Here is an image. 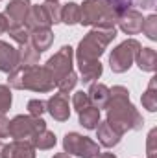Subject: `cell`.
Instances as JSON below:
<instances>
[{"label":"cell","mask_w":157,"mask_h":158,"mask_svg":"<svg viewBox=\"0 0 157 158\" xmlns=\"http://www.w3.org/2000/svg\"><path fill=\"white\" fill-rule=\"evenodd\" d=\"M117 37L115 26L111 28H96L87 33V37L78 46V64L83 83H92L102 76V64L98 57L104 53L105 46Z\"/></svg>","instance_id":"1"},{"label":"cell","mask_w":157,"mask_h":158,"mask_svg":"<svg viewBox=\"0 0 157 158\" xmlns=\"http://www.w3.org/2000/svg\"><path fill=\"white\" fill-rule=\"evenodd\" d=\"M109 96V109H107V123L117 131L118 134H124L131 129H141L142 118L137 112V109L129 103V92L124 86H113Z\"/></svg>","instance_id":"2"},{"label":"cell","mask_w":157,"mask_h":158,"mask_svg":"<svg viewBox=\"0 0 157 158\" xmlns=\"http://www.w3.org/2000/svg\"><path fill=\"white\" fill-rule=\"evenodd\" d=\"M9 85L19 90H35V92H50L56 86V81L52 77L50 70L46 66H17L11 76Z\"/></svg>","instance_id":"3"},{"label":"cell","mask_w":157,"mask_h":158,"mask_svg":"<svg viewBox=\"0 0 157 158\" xmlns=\"http://www.w3.org/2000/svg\"><path fill=\"white\" fill-rule=\"evenodd\" d=\"M122 9L113 0H85L79 7V24L111 28L118 20Z\"/></svg>","instance_id":"4"},{"label":"cell","mask_w":157,"mask_h":158,"mask_svg":"<svg viewBox=\"0 0 157 158\" xmlns=\"http://www.w3.org/2000/svg\"><path fill=\"white\" fill-rule=\"evenodd\" d=\"M139 50H141V44L135 39H128V40H124L122 44H118L117 48L111 52V57H109L111 70H113L115 74L126 72V70L131 66V63L135 61Z\"/></svg>","instance_id":"5"},{"label":"cell","mask_w":157,"mask_h":158,"mask_svg":"<svg viewBox=\"0 0 157 158\" xmlns=\"http://www.w3.org/2000/svg\"><path fill=\"white\" fill-rule=\"evenodd\" d=\"M63 147L69 155H76L79 158H96L100 155L98 143L78 132H69L63 140Z\"/></svg>","instance_id":"6"},{"label":"cell","mask_w":157,"mask_h":158,"mask_svg":"<svg viewBox=\"0 0 157 158\" xmlns=\"http://www.w3.org/2000/svg\"><path fill=\"white\" fill-rule=\"evenodd\" d=\"M43 129H46V123L34 116H17L9 121V136L13 140H32Z\"/></svg>","instance_id":"7"},{"label":"cell","mask_w":157,"mask_h":158,"mask_svg":"<svg viewBox=\"0 0 157 158\" xmlns=\"http://www.w3.org/2000/svg\"><path fill=\"white\" fill-rule=\"evenodd\" d=\"M46 68L50 70V74H52L56 83L59 79H63L65 76H69L72 72V48L70 46H63L54 57L48 59Z\"/></svg>","instance_id":"8"},{"label":"cell","mask_w":157,"mask_h":158,"mask_svg":"<svg viewBox=\"0 0 157 158\" xmlns=\"http://www.w3.org/2000/svg\"><path fill=\"white\" fill-rule=\"evenodd\" d=\"M30 7H32L30 0H11L6 7V19L9 22V28L11 26H22Z\"/></svg>","instance_id":"9"},{"label":"cell","mask_w":157,"mask_h":158,"mask_svg":"<svg viewBox=\"0 0 157 158\" xmlns=\"http://www.w3.org/2000/svg\"><path fill=\"white\" fill-rule=\"evenodd\" d=\"M142 15L139 13V11H135V9H126V11H122L120 13V17H118V24H120V30L124 31V33H128V35H135V33H139L141 30H142Z\"/></svg>","instance_id":"10"},{"label":"cell","mask_w":157,"mask_h":158,"mask_svg":"<svg viewBox=\"0 0 157 158\" xmlns=\"http://www.w3.org/2000/svg\"><path fill=\"white\" fill-rule=\"evenodd\" d=\"M46 110L52 114V118L57 119V121H67L70 116V109H69V99H67V94L59 92V94H54L48 103H46Z\"/></svg>","instance_id":"11"},{"label":"cell","mask_w":157,"mask_h":158,"mask_svg":"<svg viewBox=\"0 0 157 158\" xmlns=\"http://www.w3.org/2000/svg\"><path fill=\"white\" fill-rule=\"evenodd\" d=\"M19 64H20L19 50L13 48L9 42L0 40V70L2 72H13Z\"/></svg>","instance_id":"12"},{"label":"cell","mask_w":157,"mask_h":158,"mask_svg":"<svg viewBox=\"0 0 157 158\" xmlns=\"http://www.w3.org/2000/svg\"><path fill=\"white\" fill-rule=\"evenodd\" d=\"M50 24L52 22H50V19H48V15H46L43 6H32L30 7V11L26 15V20H24V26L30 31L39 30V28H48Z\"/></svg>","instance_id":"13"},{"label":"cell","mask_w":157,"mask_h":158,"mask_svg":"<svg viewBox=\"0 0 157 158\" xmlns=\"http://www.w3.org/2000/svg\"><path fill=\"white\" fill-rule=\"evenodd\" d=\"M4 158H35L34 145L24 142V140H15L13 143L6 145Z\"/></svg>","instance_id":"14"},{"label":"cell","mask_w":157,"mask_h":158,"mask_svg":"<svg viewBox=\"0 0 157 158\" xmlns=\"http://www.w3.org/2000/svg\"><path fill=\"white\" fill-rule=\"evenodd\" d=\"M30 42L34 44V48L37 52H44L50 48V44L54 42V33L50 31V28H39V30H34L30 33Z\"/></svg>","instance_id":"15"},{"label":"cell","mask_w":157,"mask_h":158,"mask_svg":"<svg viewBox=\"0 0 157 158\" xmlns=\"http://www.w3.org/2000/svg\"><path fill=\"white\" fill-rule=\"evenodd\" d=\"M89 101L92 103V107H96V109H104V107H107V101H109V96H111V92H109V88L105 86V85H98V83H94L92 86H91V90H89Z\"/></svg>","instance_id":"16"},{"label":"cell","mask_w":157,"mask_h":158,"mask_svg":"<svg viewBox=\"0 0 157 158\" xmlns=\"http://www.w3.org/2000/svg\"><path fill=\"white\" fill-rule=\"evenodd\" d=\"M96 129H98V142H100L104 147H113V145H117L118 142H120V136H122V134H118L107 121H105V123H100Z\"/></svg>","instance_id":"17"},{"label":"cell","mask_w":157,"mask_h":158,"mask_svg":"<svg viewBox=\"0 0 157 158\" xmlns=\"http://www.w3.org/2000/svg\"><path fill=\"white\" fill-rule=\"evenodd\" d=\"M135 59H137V64H139L141 70H144V72H154L155 70V64H157L155 50H152V48H141Z\"/></svg>","instance_id":"18"},{"label":"cell","mask_w":157,"mask_h":158,"mask_svg":"<svg viewBox=\"0 0 157 158\" xmlns=\"http://www.w3.org/2000/svg\"><path fill=\"white\" fill-rule=\"evenodd\" d=\"M79 123L85 127V129H96L98 123H100V109L89 105L87 109H83L79 112Z\"/></svg>","instance_id":"19"},{"label":"cell","mask_w":157,"mask_h":158,"mask_svg":"<svg viewBox=\"0 0 157 158\" xmlns=\"http://www.w3.org/2000/svg\"><path fill=\"white\" fill-rule=\"evenodd\" d=\"M30 143L34 145V147H37V149H52L54 145H56V136H54V132H50L48 129H43L39 131L32 140H30Z\"/></svg>","instance_id":"20"},{"label":"cell","mask_w":157,"mask_h":158,"mask_svg":"<svg viewBox=\"0 0 157 158\" xmlns=\"http://www.w3.org/2000/svg\"><path fill=\"white\" fill-rule=\"evenodd\" d=\"M39 52L34 48L32 42H26V44H20V50H19V61L22 63V66H32L39 61Z\"/></svg>","instance_id":"21"},{"label":"cell","mask_w":157,"mask_h":158,"mask_svg":"<svg viewBox=\"0 0 157 158\" xmlns=\"http://www.w3.org/2000/svg\"><path fill=\"white\" fill-rule=\"evenodd\" d=\"M61 22L65 24H78L79 22V6L70 2L61 7Z\"/></svg>","instance_id":"22"},{"label":"cell","mask_w":157,"mask_h":158,"mask_svg":"<svg viewBox=\"0 0 157 158\" xmlns=\"http://www.w3.org/2000/svg\"><path fill=\"white\" fill-rule=\"evenodd\" d=\"M142 105L150 110V112H155L157 110V96H155V77L150 81L148 85V90L142 94Z\"/></svg>","instance_id":"23"},{"label":"cell","mask_w":157,"mask_h":158,"mask_svg":"<svg viewBox=\"0 0 157 158\" xmlns=\"http://www.w3.org/2000/svg\"><path fill=\"white\" fill-rule=\"evenodd\" d=\"M43 7H44V11H46V15H48V19H50L52 24L61 22V7H59V4L56 0H46L43 4Z\"/></svg>","instance_id":"24"},{"label":"cell","mask_w":157,"mask_h":158,"mask_svg":"<svg viewBox=\"0 0 157 158\" xmlns=\"http://www.w3.org/2000/svg\"><path fill=\"white\" fill-rule=\"evenodd\" d=\"M9 35H11V39L15 40V42H19V44H26V42H30V30L22 24V26H11L9 30Z\"/></svg>","instance_id":"25"},{"label":"cell","mask_w":157,"mask_h":158,"mask_svg":"<svg viewBox=\"0 0 157 158\" xmlns=\"http://www.w3.org/2000/svg\"><path fill=\"white\" fill-rule=\"evenodd\" d=\"M113 2L117 4L122 11L129 9L131 6H141V7H146V9H152L155 6V0H113Z\"/></svg>","instance_id":"26"},{"label":"cell","mask_w":157,"mask_h":158,"mask_svg":"<svg viewBox=\"0 0 157 158\" xmlns=\"http://www.w3.org/2000/svg\"><path fill=\"white\" fill-rule=\"evenodd\" d=\"M141 31H144L148 39H152V40L157 39V17L155 15H150L148 19L142 20V30Z\"/></svg>","instance_id":"27"},{"label":"cell","mask_w":157,"mask_h":158,"mask_svg":"<svg viewBox=\"0 0 157 158\" xmlns=\"http://www.w3.org/2000/svg\"><path fill=\"white\" fill-rule=\"evenodd\" d=\"M11 107V92L6 85H0V114L9 110Z\"/></svg>","instance_id":"28"},{"label":"cell","mask_w":157,"mask_h":158,"mask_svg":"<svg viewBox=\"0 0 157 158\" xmlns=\"http://www.w3.org/2000/svg\"><path fill=\"white\" fill-rule=\"evenodd\" d=\"M44 110H46V103L44 101H41V99H30L28 101V112H30V116L41 118V114Z\"/></svg>","instance_id":"29"},{"label":"cell","mask_w":157,"mask_h":158,"mask_svg":"<svg viewBox=\"0 0 157 158\" xmlns=\"http://www.w3.org/2000/svg\"><path fill=\"white\" fill-rule=\"evenodd\" d=\"M72 105H74V109L81 112L83 109H87L89 105H91V101H89V96H87V92H76L74 94V98H72Z\"/></svg>","instance_id":"30"},{"label":"cell","mask_w":157,"mask_h":158,"mask_svg":"<svg viewBox=\"0 0 157 158\" xmlns=\"http://www.w3.org/2000/svg\"><path fill=\"white\" fill-rule=\"evenodd\" d=\"M9 136V119L4 114H0V138H7Z\"/></svg>","instance_id":"31"},{"label":"cell","mask_w":157,"mask_h":158,"mask_svg":"<svg viewBox=\"0 0 157 158\" xmlns=\"http://www.w3.org/2000/svg\"><path fill=\"white\" fill-rule=\"evenodd\" d=\"M155 134L157 131L154 129L148 136V158H155V153H154V142H155Z\"/></svg>","instance_id":"32"},{"label":"cell","mask_w":157,"mask_h":158,"mask_svg":"<svg viewBox=\"0 0 157 158\" xmlns=\"http://www.w3.org/2000/svg\"><path fill=\"white\" fill-rule=\"evenodd\" d=\"M7 30H9V22H7L6 15H2V13H0V35H2V33H6Z\"/></svg>","instance_id":"33"},{"label":"cell","mask_w":157,"mask_h":158,"mask_svg":"<svg viewBox=\"0 0 157 158\" xmlns=\"http://www.w3.org/2000/svg\"><path fill=\"white\" fill-rule=\"evenodd\" d=\"M98 158H117V156L111 155V153H102V155H98Z\"/></svg>","instance_id":"34"},{"label":"cell","mask_w":157,"mask_h":158,"mask_svg":"<svg viewBox=\"0 0 157 158\" xmlns=\"http://www.w3.org/2000/svg\"><path fill=\"white\" fill-rule=\"evenodd\" d=\"M4 149H6V143L0 142V158H4Z\"/></svg>","instance_id":"35"},{"label":"cell","mask_w":157,"mask_h":158,"mask_svg":"<svg viewBox=\"0 0 157 158\" xmlns=\"http://www.w3.org/2000/svg\"><path fill=\"white\" fill-rule=\"evenodd\" d=\"M54 158H70V156H69L67 153H59V155H56Z\"/></svg>","instance_id":"36"}]
</instances>
